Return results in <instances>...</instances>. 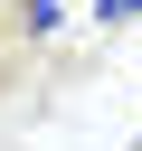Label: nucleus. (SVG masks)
Instances as JSON below:
<instances>
[{"instance_id":"f257e3e1","label":"nucleus","mask_w":142,"mask_h":151,"mask_svg":"<svg viewBox=\"0 0 142 151\" xmlns=\"http://www.w3.org/2000/svg\"><path fill=\"white\" fill-rule=\"evenodd\" d=\"M19 19H28V38H57V28H66V9H57V0H19Z\"/></svg>"},{"instance_id":"f03ea898","label":"nucleus","mask_w":142,"mask_h":151,"mask_svg":"<svg viewBox=\"0 0 142 151\" xmlns=\"http://www.w3.org/2000/svg\"><path fill=\"white\" fill-rule=\"evenodd\" d=\"M95 19H104V28H123V19H142V0H95Z\"/></svg>"}]
</instances>
